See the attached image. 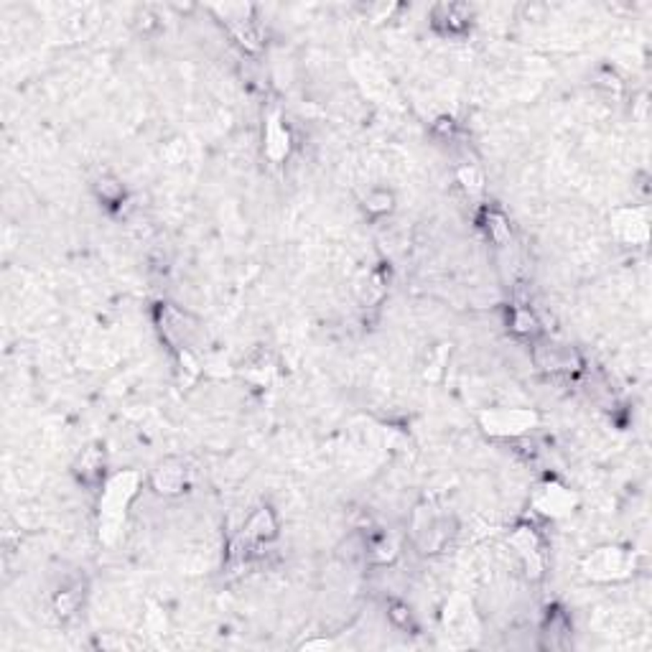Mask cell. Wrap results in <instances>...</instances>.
Masks as SVG:
<instances>
[{
	"mask_svg": "<svg viewBox=\"0 0 652 652\" xmlns=\"http://www.w3.org/2000/svg\"><path fill=\"white\" fill-rule=\"evenodd\" d=\"M433 26L441 31L443 36H459L469 31V11L464 5H436L433 8Z\"/></svg>",
	"mask_w": 652,
	"mask_h": 652,
	"instance_id": "4fadbf2b",
	"label": "cell"
},
{
	"mask_svg": "<svg viewBox=\"0 0 652 652\" xmlns=\"http://www.w3.org/2000/svg\"><path fill=\"white\" fill-rule=\"evenodd\" d=\"M510 545L522 561L525 574L530 578H540L543 576V543H540L536 528H530V525L515 528V533L510 536Z\"/></svg>",
	"mask_w": 652,
	"mask_h": 652,
	"instance_id": "52a82bcc",
	"label": "cell"
},
{
	"mask_svg": "<svg viewBox=\"0 0 652 652\" xmlns=\"http://www.w3.org/2000/svg\"><path fill=\"white\" fill-rule=\"evenodd\" d=\"M278 536V518L270 507H258L245 522L243 528V536L235 545L240 548H252V545H260V543H270L273 537Z\"/></svg>",
	"mask_w": 652,
	"mask_h": 652,
	"instance_id": "9c48e42d",
	"label": "cell"
},
{
	"mask_svg": "<svg viewBox=\"0 0 652 652\" xmlns=\"http://www.w3.org/2000/svg\"><path fill=\"white\" fill-rule=\"evenodd\" d=\"M367 556H372L378 563H390L393 558L398 556V543L393 537L383 536L375 543H367Z\"/></svg>",
	"mask_w": 652,
	"mask_h": 652,
	"instance_id": "7402d4cb",
	"label": "cell"
},
{
	"mask_svg": "<svg viewBox=\"0 0 652 652\" xmlns=\"http://www.w3.org/2000/svg\"><path fill=\"white\" fill-rule=\"evenodd\" d=\"M510 329L518 334V337H525V339H536L537 334H540V322H537V316L530 311V308H513V314H510Z\"/></svg>",
	"mask_w": 652,
	"mask_h": 652,
	"instance_id": "2e32d148",
	"label": "cell"
},
{
	"mask_svg": "<svg viewBox=\"0 0 652 652\" xmlns=\"http://www.w3.org/2000/svg\"><path fill=\"white\" fill-rule=\"evenodd\" d=\"M82 599H84V586H82V581L69 584V586H64V589L57 594V599H54V609H57L59 616H69V614L77 612Z\"/></svg>",
	"mask_w": 652,
	"mask_h": 652,
	"instance_id": "e0dca14e",
	"label": "cell"
},
{
	"mask_svg": "<svg viewBox=\"0 0 652 652\" xmlns=\"http://www.w3.org/2000/svg\"><path fill=\"white\" fill-rule=\"evenodd\" d=\"M263 151L270 163H283L290 154V133L281 113H273L266 120V135H263Z\"/></svg>",
	"mask_w": 652,
	"mask_h": 652,
	"instance_id": "8fae6325",
	"label": "cell"
},
{
	"mask_svg": "<svg viewBox=\"0 0 652 652\" xmlns=\"http://www.w3.org/2000/svg\"><path fill=\"white\" fill-rule=\"evenodd\" d=\"M581 571L596 584L622 581L634 571V556L616 545H601L581 561Z\"/></svg>",
	"mask_w": 652,
	"mask_h": 652,
	"instance_id": "7a4b0ae2",
	"label": "cell"
},
{
	"mask_svg": "<svg viewBox=\"0 0 652 652\" xmlns=\"http://www.w3.org/2000/svg\"><path fill=\"white\" fill-rule=\"evenodd\" d=\"M365 210L370 211V214H387V211L393 210V194L385 192V189L367 194Z\"/></svg>",
	"mask_w": 652,
	"mask_h": 652,
	"instance_id": "603a6c76",
	"label": "cell"
},
{
	"mask_svg": "<svg viewBox=\"0 0 652 652\" xmlns=\"http://www.w3.org/2000/svg\"><path fill=\"white\" fill-rule=\"evenodd\" d=\"M533 360L543 372H576L581 367V357L574 346L558 342H537Z\"/></svg>",
	"mask_w": 652,
	"mask_h": 652,
	"instance_id": "ba28073f",
	"label": "cell"
},
{
	"mask_svg": "<svg viewBox=\"0 0 652 652\" xmlns=\"http://www.w3.org/2000/svg\"><path fill=\"white\" fill-rule=\"evenodd\" d=\"M530 505H533V510L540 513V515L558 520L566 518L574 510L576 495L571 489H566L563 484H558V481H545V484H540L536 492H533Z\"/></svg>",
	"mask_w": 652,
	"mask_h": 652,
	"instance_id": "8992f818",
	"label": "cell"
},
{
	"mask_svg": "<svg viewBox=\"0 0 652 652\" xmlns=\"http://www.w3.org/2000/svg\"><path fill=\"white\" fill-rule=\"evenodd\" d=\"M612 227L619 240L630 245H645L648 240V210H616L612 217Z\"/></svg>",
	"mask_w": 652,
	"mask_h": 652,
	"instance_id": "30bf717a",
	"label": "cell"
},
{
	"mask_svg": "<svg viewBox=\"0 0 652 652\" xmlns=\"http://www.w3.org/2000/svg\"><path fill=\"white\" fill-rule=\"evenodd\" d=\"M454 533H457L454 530V522L449 518H443V515H436L431 507L428 510L421 507L416 513V518H413V540H416V545L421 548L423 553L441 551L443 543L454 536Z\"/></svg>",
	"mask_w": 652,
	"mask_h": 652,
	"instance_id": "277c9868",
	"label": "cell"
},
{
	"mask_svg": "<svg viewBox=\"0 0 652 652\" xmlns=\"http://www.w3.org/2000/svg\"><path fill=\"white\" fill-rule=\"evenodd\" d=\"M459 184L464 187V192L472 194V196H480L484 192V176L481 169H477L474 163H466L459 169Z\"/></svg>",
	"mask_w": 652,
	"mask_h": 652,
	"instance_id": "44dd1931",
	"label": "cell"
},
{
	"mask_svg": "<svg viewBox=\"0 0 652 652\" xmlns=\"http://www.w3.org/2000/svg\"><path fill=\"white\" fill-rule=\"evenodd\" d=\"M163 627H166V619H163V612L155 607V604H151V612H148V630L154 634H161L163 632Z\"/></svg>",
	"mask_w": 652,
	"mask_h": 652,
	"instance_id": "cb8c5ba5",
	"label": "cell"
},
{
	"mask_svg": "<svg viewBox=\"0 0 652 652\" xmlns=\"http://www.w3.org/2000/svg\"><path fill=\"white\" fill-rule=\"evenodd\" d=\"M79 480L84 484H105V451L99 446H90L82 451L77 464Z\"/></svg>",
	"mask_w": 652,
	"mask_h": 652,
	"instance_id": "5bb4252c",
	"label": "cell"
},
{
	"mask_svg": "<svg viewBox=\"0 0 652 652\" xmlns=\"http://www.w3.org/2000/svg\"><path fill=\"white\" fill-rule=\"evenodd\" d=\"M95 192H97V196H99V202H102V204H107V207H117V204L125 199V189H123V184L117 181L115 176H110V173H102V176L97 179Z\"/></svg>",
	"mask_w": 652,
	"mask_h": 652,
	"instance_id": "ac0fdd59",
	"label": "cell"
},
{
	"mask_svg": "<svg viewBox=\"0 0 652 652\" xmlns=\"http://www.w3.org/2000/svg\"><path fill=\"white\" fill-rule=\"evenodd\" d=\"M151 487L158 495H179L187 487V469L181 461H163L154 474H151Z\"/></svg>",
	"mask_w": 652,
	"mask_h": 652,
	"instance_id": "7c38bea8",
	"label": "cell"
},
{
	"mask_svg": "<svg viewBox=\"0 0 652 652\" xmlns=\"http://www.w3.org/2000/svg\"><path fill=\"white\" fill-rule=\"evenodd\" d=\"M484 433L495 439H520L537 425V413L530 408H492L480 416Z\"/></svg>",
	"mask_w": 652,
	"mask_h": 652,
	"instance_id": "3957f363",
	"label": "cell"
},
{
	"mask_svg": "<svg viewBox=\"0 0 652 652\" xmlns=\"http://www.w3.org/2000/svg\"><path fill=\"white\" fill-rule=\"evenodd\" d=\"M443 624H446L449 632L454 634H466L469 632V627H474V614H472V607L466 604V599L454 596V599L446 604Z\"/></svg>",
	"mask_w": 652,
	"mask_h": 652,
	"instance_id": "9a60e30c",
	"label": "cell"
},
{
	"mask_svg": "<svg viewBox=\"0 0 652 652\" xmlns=\"http://www.w3.org/2000/svg\"><path fill=\"white\" fill-rule=\"evenodd\" d=\"M484 230H487V235H489L497 245L507 243V237H510V225H507V219L495 210L484 214Z\"/></svg>",
	"mask_w": 652,
	"mask_h": 652,
	"instance_id": "ffe728a7",
	"label": "cell"
},
{
	"mask_svg": "<svg viewBox=\"0 0 652 652\" xmlns=\"http://www.w3.org/2000/svg\"><path fill=\"white\" fill-rule=\"evenodd\" d=\"M385 293V281L378 275V273H367L357 281V296L362 304H375L380 301Z\"/></svg>",
	"mask_w": 652,
	"mask_h": 652,
	"instance_id": "d6986e66",
	"label": "cell"
},
{
	"mask_svg": "<svg viewBox=\"0 0 652 652\" xmlns=\"http://www.w3.org/2000/svg\"><path fill=\"white\" fill-rule=\"evenodd\" d=\"M140 489V474L133 469L117 472L102 484L99 495V540L105 545H113L120 537L125 525V515L133 505L135 495Z\"/></svg>",
	"mask_w": 652,
	"mask_h": 652,
	"instance_id": "6da1fadb",
	"label": "cell"
},
{
	"mask_svg": "<svg viewBox=\"0 0 652 652\" xmlns=\"http://www.w3.org/2000/svg\"><path fill=\"white\" fill-rule=\"evenodd\" d=\"M214 11L225 16V23L232 31V36L240 41L248 52H260L263 34H260L258 20L252 19V8L250 5H222V8H214Z\"/></svg>",
	"mask_w": 652,
	"mask_h": 652,
	"instance_id": "5b68a950",
	"label": "cell"
}]
</instances>
